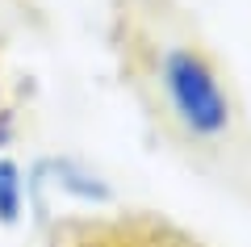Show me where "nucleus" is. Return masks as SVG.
Masks as SVG:
<instances>
[{
  "label": "nucleus",
  "instance_id": "f257e3e1",
  "mask_svg": "<svg viewBox=\"0 0 251 247\" xmlns=\"http://www.w3.org/2000/svg\"><path fill=\"white\" fill-rule=\"evenodd\" d=\"M163 88L176 109V117L201 138H214L230 122V105H226L222 88H218L214 71L205 67V59L193 51H168L163 59Z\"/></svg>",
  "mask_w": 251,
  "mask_h": 247
},
{
  "label": "nucleus",
  "instance_id": "f03ea898",
  "mask_svg": "<svg viewBox=\"0 0 251 247\" xmlns=\"http://www.w3.org/2000/svg\"><path fill=\"white\" fill-rule=\"evenodd\" d=\"M46 168L54 172V185H59L63 193H75V197H84V201H109V189L100 185L92 172H84L80 164H72V159H54V164H46Z\"/></svg>",
  "mask_w": 251,
  "mask_h": 247
},
{
  "label": "nucleus",
  "instance_id": "7ed1b4c3",
  "mask_svg": "<svg viewBox=\"0 0 251 247\" xmlns=\"http://www.w3.org/2000/svg\"><path fill=\"white\" fill-rule=\"evenodd\" d=\"M21 201H25V185H21V168L13 159H0V222L13 226L21 218Z\"/></svg>",
  "mask_w": 251,
  "mask_h": 247
}]
</instances>
